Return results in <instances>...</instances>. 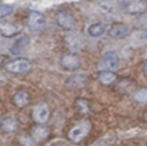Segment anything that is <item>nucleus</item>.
I'll return each instance as SVG.
<instances>
[{
    "mask_svg": "<svg viewBox=\"0 0 147 146\" xmlns=\"http://www.w3.org/2000/svg\"><path fill=\"white\" fill-rule=\"evenodd\" d=\"M91 123L88 121H82L77 124H75L68 132V138L70 139V141L75 143V144H79L83 139H85L87 137V135L91 131Z\"/></svg>",
    "mask_w": 147,
    "mask_h": 146,
    "instance_id": "nucleus-1",
    "label": "nucleus"
},
{
    "mask_svg": "<svg viewBox=\"0 0 147 146\" xmlns=\"http://www.w3.org/2000/svg\"><path fill=\"white\" fill-rule=\"evenodd\" d=\"M5 69L10 72V74H15V75H21V74H26L32 69V63L30 60L24 59V57H17L11 61H9L8 63H6Z\"/></svg>",
    "mask_w": 147,
    "mask_h": 146,
    "instance_id": "nucleus-2",
    "label": "nucleus"
},
{
    "mask_svg": "<svg viewBox=\"0 0 147 146\" xmlns=\"http://www.w3.org/2000/svg\"><path fill=\"white\" fill-rule=\"evenodd\" d=\"M99 68L101 69V71H116L119 68V57L117 53L113 51L106 52L100 59Z\"/></svg>",
    "mask_w": 147,
    "mask_h": 146,
    "instance_id": "nucleus-3",
    "label": "nucleus"
},
{
    "mask_svg": "<svg viewBox=\"0 0 147 146\" xmlns=\"http://www.w3.org/2000/svg\"><path fill=\"white\" fill-rule=\"evenodd\" d=\"M56 23L64 30H74L76 28V20L74 15L67 9H60L55 14Z\"/></svg>",
    "mask_w": 147,
    "mask_h": 146,
    "instance_id": "nucleus-4",
    "label": "nucleus"
},
{
    "mask_svg": "<svg viewBox=\"0 0 147 146\" xmlns=\"http://www.w3.org/2000/svg\"><path fill=\"white\" fill-rule=\"evenodd\" d=\"M60 64L63 69L69 70V71H74L80 67L82 61H80V57L78 54H76L75 52H69V53H64L61 55Z\"/></svg>",
    "mask_w": 147,
    "mask_h": 146,
    "instance_id": "nucleus-5",
    "label": "nucleus"
},
{
    "mask_svg": "<svg viewBox=\"0 0 147 146\" xmlns=\"http://www.w3.org/2000/svg\"><path fill=\"white\" fill-rule=\"evenodd\" d=\"M45 24H46V20L41 13H39L37 10L30 11V14L28 15V18H26V25L31 32L40 31L45 26Z\"/></svg>",
    "mask_w": 147,
    "mask_h": 146,
    "instance_id": "nucleus-6",
    "label": "nucleus"
},
{
    "mask_svg": "<svg viewBox=\"0 0 147 146\" xmlns=\"http://www.w3.org/2000/svg\"><path fill=\"white\" fill-rule=\"evenodd\" d=\"M121 8L130 15H141L147 11V2L146 1H122Z\"/></svg>",
    "mask_w": 147,
    "mask_h": 146,
    "instance_id": "nucleus-7",
    "label": "nucleus"
},
{
    "mask_svg": "<svg viewBox=\"0 0 147 146\" xmlns=\"http://www.w3.org/2000/svg\"><path fill=\"white\" fill-rule=\"evenodd\" d=\"M49 116H51L49 107L44 102L37 103L32 109V118L37 124L40 125L45 124L49 120Z\"/></svg>",
    "mask_w": 147,
    "mask_h": 146,
    "instance_id": "nucleus-8",
    "label": "nucleus"
},
{
    "mask_svg": "<svg viewBox=\"0 0 147 146\" xmlns=\"http://www.w3.org/2000/svg\"><path fill=\"white\" fill-rule=\"evenodd\" d=\"M20 123L17 121L16 117L11 116V115H7L3 116L0 120V130L5 133H14L18 130Z\"/></svg>",
    "mask_w": 147,
    "mask_h": 146,
    "instance_id": "nucleus-9",
    "label": "nucleus"
},
{
    "mask_svg": "<svg viewBox=\"0 0 147 146\" xmlns=\"http://www.w3.org/2000/svg\"><path fill=\"white\" fill-rule=\"evenodd\" d=\"M129 33H130V28L122 23L113 24L110 26V29L108 30V36L114 39H122V38L126 37Z\"/></svg>",
    "mask_w": 147,
    "mask_h": 146,
    "instance_id": "nucleus-10",
    "label": "nucleus"
},
{
    "mask_svg": "<svg viewBox=\"0 0 147 146\" xmlns=\"http://www.w3.org/2000/svg\"><path fill=\"white\" fill-rule=\"evenodd\" d=\"M30 136L32 137V139H33L34 143L37 144V143L42 141V140H45V139L48 138V136H49V130H48L46 126L38 124V125H36V126L32 128Z\"/></svg>",
    "mask_w": 147,
    "mask_h": 146,
    "instance_id": "nucleus-11",
    "label": "nucleus"
},
{
    "mask_svg": "<svg viewBox=\"0 0 147 146\" xmlns=\"http://www.w3.org/2000/svg\"><path fill=\"white\" fill-rule=\"evenodd\" d=\"M30 101H31V97L25 91H17L13 97V102L18 108H23V107L28 106L30 103Z\"/></svg>",
    "mask_w": 147,
    "mask_h": 146,
    "instance_id": "nucleus-12",
    "label": "nucleus"
},
{
    "mask_svg": "<svg viewBox=\"0 0 147 146\" xmlns=\"http://www.w3.org/2000/svg\"><path fill=\"white\" fill-rule=\"evenodd\" d=\"M86 80H87V77L85 75H82V74H76L71 77H69L67 80H65V85L69 86L70 89H78V87H82L86 84Z\"/></svg>",
    "mask_w": 147,
    "mask_h": 146,
    "instance_id": "nucleus-13",
    "label": "nucleus"
},
{
    "mask_svg": "<svg viewBox=\"0 0 147 146\" xmlns=\"http://www.w3.org/2000/svg\"><path fill=\"white\" fill-rule=\"evenodd\" d=\"M29 41H30V38L28 37V36H22V37H20L14 44H13V46L10 47V53L13 54V55H17V54H20V53H22L24 49H25V47L29 45Z\"/></svg>",
    "mask_w": 147,
    "mask_h": 146,
    "instance_id": "nucleus-14",
    "label": "nucleus"
},
{
    "mask_svg": "<svg viewBox=\"0 0 147 146\" xmlns=\"http://www.w3.org/2000/svg\"><path fill=\"white\" fill-rule=\"evenodd\" d=\"M106 32V25L101 22H95L88 25L87 28V34L92 38H99Z\"/></svg>",
    "mask_w": 147,
    "mask_h": 146,
    "instance_id": "nucleus-15",
    "label": "nucleus"
},
{
    "mask_svg": "<svg viewBox=\"0 0 147 146\" xmlns=\"http://www.w3.org/2000/svg\"><path fill=\"white\" fill-rule=\"evenodd\" d=\"M117 79V76L115 72H111V71H100L99 74V82L102 84V85H106V86H109L111 84H114Z\"/></svg>",
    "mask_w": 147,
    "mask_h": 146,
    "instance_id": "nucleus-16",
    "label": "nucleus"
},
{
    "mask_svg": "<svg viewBox=\"0 0 147 146\" xmlns=\"http://www.w3.org/2000/svg\"><path fill=\"white\" fill-rule=\"evenodd\" d=\"M65 43H67V46L72 51H77L83 46V40L80 39V37L78 34L67 36L65 37Z\"/></svg>",
    "mask_w": 147,
    "mask_h": 146,
    "instance_id": "nucleus-17",
    "label": "nucleus"
},
{
    "mask_svg": "<svg viewBox=\"0 0 147 146\" xmlns=\"http://www.w3.org/2000/svg\"><path fill=\"white\" fill-rule=\"evenodd\" d=\"M75 105H76V108L78 109V112H80L83 114L90 112V103L86 99H77Z\"/></svg>",
    "mask_w": 147,
    "mask_h": 146,
    "instance_id": "nucleus-18",
    "label": "nucleus"
},
{
    "mask_svg": "<svg viewBox=\"0 0 147 146\" xmlns=\"http://www.w3.org/2000/svg\"><path fill=\"white\" fill-rule=\"evenodd\" d=\"M133 98L136 101L140 103H147V89H140L136 91V93L133 94Z\"/></svg>",
    "mask_w": 147,
    "mask_h": 146,
    "instance_id": "nucleus-19",
    "label": "nucleus"
},
{
    "mask_svg": "<svg viewBox=\"0 0 147 146\" xmlns=\"http://www.w3.org/2000/svg\"><path fill=\"white\" fill-rule=\"evenodd\" d=\"M18 140H20V143H21L23 146H34V145H36V143H34V140L32 139V137H31L30 135L25 133V132H23V133H21V135L18 136Z\"/></svg>",
    "mask_w": 147,
    "mask_h": 146,
    "instance_id": "nucleus-20",
    "label": "nucleus"
},
{
    "mask_svg": "<svg viewBox=\"0 0 147 146\" xmlns=\"http://www.w3.org/2000/svg\"><path fill=\"white\" fill-rule=\"evenodd\" d=\"M14 10V7L7 3H0V20L9 16Z\"/></svg>",
    "mask_w": 147,
    "mask_h": 146,
    "instance_id": "nucleus-21",
    "label": "nucleus"
},
{
    "mask_svg": "<svg viewBox=\"0 0 147 146\" xmlns=\"http://www.w3.org/2000/svg\"><path fill=\"white\" fill-rule=\"evenodd\" d=\"M0 31H2V33H3V36H6V37H11V36H14L17 31H18V29L15 26V25H13V24H7L2 30H0Z\"/></svg>",
    "mask_w": 147,
    "mask_h": 146,
    "instance_id": "nucleus-22",
    "label": "nucleus"
},
{
    "mask_svg": "<svg viewBox=\"0 0 147 146\" xmlns=\"http://www.w3.org/2000/svg\"><path fill=\"white\" fill-rule=\"evenodd\" d=\"M142 70H144V74L147 76V60L144 62V66H142Z\"/></svg>",
    "mask_w": 147,
    "mask_h": 146,
    "instance_id": "nucleus-23",
    "label": "nucleus"
},
{
    "mask_svg": "<svg viewBox=\"0 0 147 146\" xmlns=\"http://www.w3.org/2000/svg\"><path fill=\"white\" fill-rule=\"evenodd\" d=\"M125 146H136L134 144H130V145H125Z\"/></svg>",
    "mask_w": 147,
    "mask_h": 146,
    "instance_id": "nucleus-24",
    "label": "nucleus"
}]
</instances>
